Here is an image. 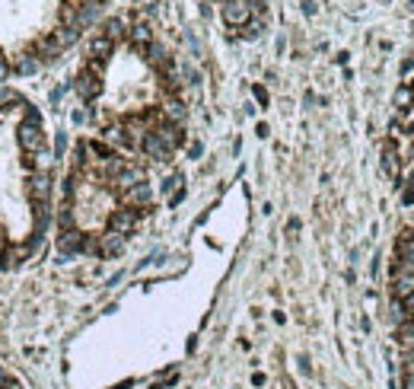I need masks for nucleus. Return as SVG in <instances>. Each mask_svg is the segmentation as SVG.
<instances>
[{
	"instance_id": "nucleus-22",
	"label": "nucleus",
	"mask_w": 414,
	"mask_h": 389,
	"mask_svg": "<svg viewBox=\"0 0 414 389\" xmlns=\"http://www.w3.org/2000/svg\"><path fill=\"white\" fill-rule=\"evenodd\" d=\"M258 32H261V19L258 16H255L252 23L242 26V38H258Z\"/></svg>"
},
{
	"instance_id": "nucleus-7",
	"label": "nucleus",
	"mask_w": 414,
	"mask_h": 389,
	"mask_svg": "<svg viewBox=\"0 0 414 389\" xmlns=\"http://www.w3.org/2000/svg\"><path fill=\"white\" fill-rule=\"evenodd\" d=\"M112 182L118 185V191H127V188H134V185L144 182V169H140V166H134V163H125L118 172H115Z\"/></svg>"
},
{
	"instance_id": "nucleus-17",
	"label": "nucleus",
	"mask_w": 414,
	"mask_h": 389,
	"mask_svg": "<svg viewBox=\"0 0 414 389\" xmlns=\"http://www.w3.org/2000/svg\"><path fill=\"white\" fill-rule=\"evenodd\" d=\"M35 55H42L45 61H51V57L61 55V48H57V42L48 35V38H38V42H35Z\"/></svg>"
},
{
	"instance_id": "nucleus-6",
	"label": "nucleus",
	"mask_w": 414,
	"mask_h": 389,
	"mask_svg": "<svg viewBox=\"0 0 414 389\" xmlns=\"http://www.w3.org/2000/svg\"><path fill=\"white\" fill-rule=\"evenodd\" d=\"M74 89H76V96H80L83 102H93L96 96L102 93V83H99V77L93 74V70H83L80 77H76V83H74Z\"/></svg>"
},
{
	"instance_id": "nucleus-3",
	"label": "nucleus",
	"mask_w": 414,
	"mask_h": 389,
	"mask_svg": "<svg viewBox=\"0 0 414 389\" xmlns=\"http://www.w3.org/2000/svg\"><path fill=\"white\" fill-rule=\"evenodd\" d=\"M121 201H125V208H131V210H146L153 204V191H150L146 182H140V185H134V188L121 191Z\"/></svg>"
},
{
	"instance_id": "nucleus-21",
	"label": "nucleus",
	"mask_w": 414,
	"mask_h": 389,
	"mask_svg": "<svg viewBox=\"0 0 414 389\" xmlns=\"http://www.w3.org/2000/svg\"><path fill=\"white\" fill-rule=\"evenodd\" d=\"M99 35H105L108 42H115V38H121L125 35V23H121V19H108L105 26H102V32Z\"/></svg>"
},
{
	"instance_id": "nucleus-11",
	"label": "nucleus",
	"mask_w": 414,
	"mask_h": 389,
	"mask_svg": "<svg viewBox=\"0 0 414 389\" xmlns=\"http://www.w3.org/2000/svg\"><path fill=\"white\" fill-rule=\"evenodd\" d=\"M395 255H398L401 268L414 271V236H401V239L395 242Z\"/></svg>"
},
{
	"instance_id": "nucleus-20",
	"label": "nucleus",
	"mask_w": 414,
	"mask_h": 389,
	"mask_svg": "<svg viewBox=\"0 0 414 389\" xmlns=\"http://www.w3.org/2000/svg\"><path fill=\"white\" fill-rule=\"evenodd\" d=\"M131 42L134 45H137V48H150V45H153V35H150V29H146V26H134V29H131Z\"/></svg>"
},
{
	"instance_id": "nucleus-10",
	"label": "nucleus",
	"mask_w": 414,
	"mask_h": 389,
	"mask_svg": "<svg viewBox=\"0 0 414 389\" xmlns=\"http://www.w3.org/2000/svg\"><path fill=\"white\" fill-rule=\"evenodd\" d=\"M57 246H61V252L64 255H76L83 249V233L80 230H61V242H57Z\"/></svg>"
},
{
	"instance_id": "nucleus-13",
	"label": "nucleus",
	"mask_w": 414,
	"mask_h": 389,
	"mask_svg": "<svg viewBox=\"0 0 414 389\" xmlns=\"http://www.w3.org/2000/svg\"><path fill=\"white\" fill-rule=\"evenodd\" d=\"M382 172L386 176H398V150H395V144H386L382 147Z\"/></svg>"
},
{
	"instance_id": "nucleus-16",
	"label": "nucleus",
	"mask_w": 414,
	"mask_h": 389,
	"mask_svg": "<svg viewBox=\"0 0 414 389\" xmlns=\"http://www.w3.org/2000/svg\"><path fill=\"white\" fill-rule=\"evenodd\" d=\"M163 118L169 121V125H182V118H185L182 102H178V99H166V106H163Z\"/></svg>"
},
{
	"instance_id": "nucleus-18",
	"label": "nucleus",
	"mask_w": 414,
	"mask_h": 389,
	"mask_svg": "<svg viewBox=\"0 0 414 389\" xmlns=\"http://www.w3.org/2000/svg\"><path fill=\"white\" fill-rule=\"evenodd\" d=\"M395 108H398V112H408V108L414 106V89L411 86H398L395 89Z\"/></svg>"
},
{
	"instance_id": "nucleus-14",
	"label": "nucleus",
	"mask_w": 414,
	"mask_h": 389,
	"mask_svg": "<svg viewBox=\"0 0 414 389\" xmlns=\"http://www.w3.org/2000/svg\"><path fill=\"white\" fill-rule=\"evenodd\" d=\"M51 38H54L57 42V48H70V45L76 42V38H80V29H74V26H61V29H54L51 32Z\"/></svg>"
},
{
	"instance_id": "nucleus-5",
	"label": "nucleus",
	"mask_w": 414,
	"mask_h": 389,
	"mask_svg": "<svg viewBox=\"0 0 414 389\" xmlns=\"http://www.w3.org/2000/svg\"><path fill=\"white\" fill-rule=\"evenodd\" d=\"M108 230H112V233H121V236H127L131 230H137V210H131V208L112 210V217H108Z\"/></svg>"
},
{
	"instance_id": "nucleus-15",
	"label": "nucleus",
	"mask_w": 414,
	"mask_h": 389,
	"mask_svg": "<svg viewBox=\"0 0 414 389\" xmlns=\"http://www.w3.org/2000/svg\"><path fill=\"white\" fill-rule=\"evenodd\" d=\"M115 42H108L105 35H96L93 42H89V57H96V61H105L108 55H112Z\"/></svg>"
},
{
	"instance_id": "nucleus-26",
	"label": "nucleus",
	"mask_w": 414,
	"mask_h": 389,
	"mask_svg": "<svg viewBox=\"0 0 414 389\" xmlns=\"http://www.w3.org/2000/svg\"><path fill=\"white\" fill-rule=\"evenodd\" d=\"M178 182H182V176H169L163 182V191H172V188H178Z\"/></svg>"
},
{
	"instance_id": "nucleus-25",
	"label": "nucleus",
	"mask_w": 414,
	"mask_h": 389,
	"mask_svg": "<svg viewBox=\"0 0 414 389\" xmlns=\"http://www.w3.org/2000/svg\"><path fill=\"white\" fill-rule=\"evenodd\" d=\"M401 310H405V316L408 319H414V293L408 300H401Z\"/></svg>"
},
{
	"instance_id": "nucleus-30",
	"label": "nucleus",
	"mask_w": 414,
	"mask_h": 389,
	"mask_svg": "<svg viewBox=\"0 0 414 389\" xmlns=\"http://www.w3.org/2000/svg\"><path fill=\"white\" fill-rule=\"evenodd\" d=\"M411 236H414V233H411Z\"/></svg>"
},
{
	"instance_id": "nucleus-8",
	"label": "nucleus",
	"mask_w": 414,
	"mask_h": 389,
	"mask_svg": "<svg viewBox=\"0 0 414 389\" xmlns=\"http://www.w3.org/2000/svg\"><path fill=\"white\" fill-rule=\"evenodd\" d=\"M140 150H144V157H146V159H156V163H166V159L172 157V150H169V147H166L163 140H159L153 131L144 137V144H140Z\"/></svg>"
},
{
	"instance_id": "nucleus-1",
	"label": "nucleus",
	"mask_w": 414,
	"mask_h": 389,
	"mask_svg": "<svg viewBox=\"0 0 414 389\" xmlns=\"http://www.w3.org/2000/svg\"><path fill=\"white\" fill-rule=\"evenodd\" d=\"M252 16H258V6L248 4V0H223V23L242 29Z\"/></svg>"
},
{
	"instance_id": "nucleus-24",
	"label": "nucleus",
	"mask_w": 414,
	"mask_h": 389,
	"mask_svg": "<svg viewBox=\"0 0 414 389\" xmlns=\"http://www.w3.org/2000/svg\"><path fill=\"white\" fill-rule=\"evenodd\" d=\"M401 80H405V83H414V57H408V61L401 64Z\"/></svg>"
},
{
	"instance_id": "nucleus-27",
	"label": "nucleus",
	"mask_w": 414,
	"mask_h": 389,
	"mask_svg": "<svg viewBox=\"0 0 414 389\" xmlns=\"http://www.w3.org/2000/svg\"><path fill=\"white\" fill-rule=\"evenodd\" d=\"M6 74H10V61H4V57H0V80H6Z\"/></svg>"
},
{
	"instance_id": "nucleus-19",
	"label": "nucleus",
	"mask_w": 414,
	"mask_h": 389,
	"mask_svg": "<svg viewBox=\"0 0 414 389\" xmlns=\"http://www.w3.org/2000/svg\"><path fill=\"white\" fill-rule=\"evenodd\" d=\"M13 70L23 74V77H29V74H35L38 70V61L35 57H29V55H19V57H13Z\"/></svg>"
},
{
	"instance_id": "nucleus-4",
	"label": "nucleus",
	"mask_w": 414,
	"mask_h": 389,
	"mask_svg": "<svg viewBox=\"0 0 414 389\" xmlns=\"http://www.w3.org/2000/svg\"><path fill=\"white\" fill-rule=\"evenodd\" d=\"M411 293H414V271L395 265L392 268V297L395 300H408Z\"/></svg>"
},
{
	"instance_id": "nucleus-9",
	"label": "nucleus",
	"mask_w": 414,
	"mask_h": 389,
	"mask_svg": "<svg viewBox=\"0 0 414 389\" xmlns=\"http://www.w3.org/2000/svg\"><path fill=\"white\" fill-rule=\"evenodd\" d=\"M29 195L35 204H48V195H51V176L48 172H35L29 179Z\"/></svg>"
},
{
	"instance_id": "nucleus-29",
	"label": "nucleus",
	"mask_w": 414,
	"mask_h": 389,
	"mask_svg": "<svg viewBox=\"0 0 414 389\" xmlns=\"http://www.w3.org/2000/svg\"><path fill=\"white\" fill-rule=\"evenodd\" d=\"M6 252V239H4V236H0V255H4Z\"/></svg>"
},
{
	"instance_id": "nucleus-12",
	"label": "nucleus",
	"mask_w": 414,
	"mask_h": 389,
	"mask_svg": "<svg viewBox=\"0 0 414 389\" xmlns=\"http://www.w3.org/2000/svg\"><path fill=\"white\" fill-rule=\"evenodd\" d=\"M121 249H125V236L121 233L108 230L105 236H99V255H121Z\"/></svg>"
},
{
	"instance_id": "nucleus-23",
	"label": "nucleus",
	"mask_w": 414,
	"mask_h": 389,
	"mask_svg": "<svg viewBox=\"0 0 414 389\" xmlns=\"http://www.w3.org/2000/svg\"><path fill=\"white\" fill-rule=\"evenodd\" d=\"M10 102H23V99H19V93H16V89H0V106H10Z\"/></svg>"
},
{
	"instance_id": "nucleus-2",
	"label": "nucleus",
	"mask_w": 414,
	"mask_h": 389,
	"mask_svg": "<svg viewBox=\"0 0 414 389\" xmlns=\"http://www.w3.org/2000/svg\"><path fill=\"white\" fill-rule=\"evenodd\" d=\"M16 137H19V147H23L25 153H38L45 147V134H42L38 118H25L23 125L16 128Z\"/></svg>"
},
{
	"instance_id": "nucleus-28",
	"label": "nucleus",
	"mask_w": 414,
	"mask_h": 389,
	"mask_svg": "<svg viewBox=\"0 0 414 389\" xmlns=\"http://www.w3.org/2000/svg\"><path fill=\"white\" fill-rule=\"evenodd\" d=\"M255 96H258V102H268V93L261 86H255Z\"/></svg>"
}]
</instances>
